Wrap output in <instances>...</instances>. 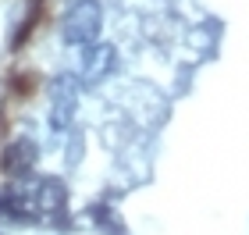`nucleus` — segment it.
<instances>
[{
	"instance_id": "f257e3e1",
	"label": "nucleus",
	"mask_w": 249,
	"mask_h": 235,
	"mask_svg": "<svg viewBox=\"0 0 249 235\" xmlns=\"http://www.w3.org/2000/svg\"><path fill=\"white\" fill-rule=\"evenodd\" d=\"M104 29V7L100 0H78L64 15V43L68 47H93Z\"/></svg>"
},
{
	"instance_id": "f03ea898",
	"label": "nucleus",
	"mask_w": 249,
	"mask_h": 235,
	"mask_svg": "<svg viewBox=\"0 0 249 235\" xmlns=\"http://www.w3.org/2000/svg\"><path fill=\"white\" fill-rule=\"evenodd\" d=\"M75 107H78V78L53 75V82H50V128L64 132L75 121Z\"/></svg>"
},
{
	"instance_id": "20e7f679",
	"label": "nucleus",
	"mask_w": 249,
	"mask_h": 235,
	"mask_svg": "<svg viewBox=\"0 0 249 235\" xmlns=\"http://www.w3.org/2000/svg\"><path fill=\"white\" fill-rule=\"evenodd\" d=\"M36 161H39V150H36L32 139H15L4 150V171L11 178H25L32 167H36Z\"/></svg>"
},
{
	"instance_id": "39448f33",
	"label": "nucleus",
	"mask_w": 249,
	"mask_h": 235,
	"mask_svg": "<svg viewBox=\"0 0 249 235\" xmlns=\"http://www.w3.org/2000/svg\"><path fill=\"white\" fill-rule=\"evenodd\" d=\"M39 203H43V210L57 207V214H64V185L57 178H43L39 182Z\"/></svg>"
},
{
	"instance_id": "7ed1b4c3",
	"label": "nucleus",
	"mask_w": 249,
	"mask_h": 235,
	"mask_svg": "<svg viewBox=\"0 0 249 235\" xmlns=\"http://www.w3.org/2000/svg\"><path fill=\"white\" fill-rule=\"evenodd\" d=\"M114 64H118V50L110 47V43H93V47L86 50V57H82V82H89V86L104 82V78L114 72Z\"/></svg>"
}]
</instances>
